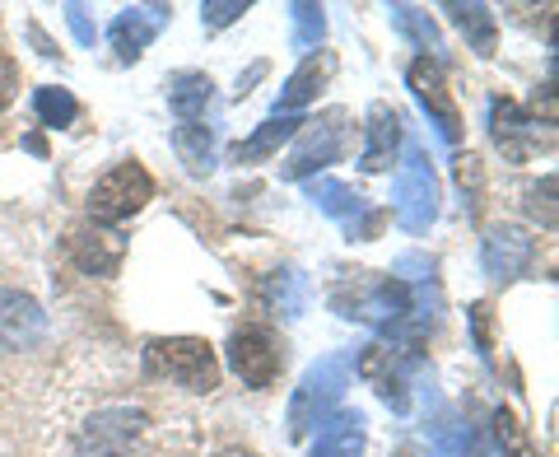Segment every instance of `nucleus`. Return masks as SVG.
<instances>
[{
	"mask_svg": "<svg viewBox=\"0 0 559 457\" xmlns=\"http://www.w3.org/2000/svg\"><path fill=\"white\" fill-rule=\"evenodd\" d=\"M471 444V425L462 420H443V425L429 430V457H466Z\"/></svg>",
	"mask_w": 559,
	"mask_h": 457,
	"instance_id": "bb28decb",
	"label": "nucleus"
},
{
	"mask_svg": "<svg viewBox=\"0 0 559 457\" xmlns=\"http://www.w3.org/2000/svg\"><path fill=\"white\" fill-rule=\"evenodd\" d=\"M238 14H248V0H205V5H201V24L205 28H229Z\"/></svg>",
	"mask_w": 559,
	"mask_h": 457,
	"instance_id": "c85d7f7f",
	"label": "nucleus"
},
{
	"mask_svg": "<svg viewBox=\"0 0 559 457\" xmlns=\"http://www.w3.org/2000/svg\"><path fill=\"white\" fill-rule=\"evenodd\" d=\"M164 90H168V108L182 121H201L210 98H215V84H210L205 70H178V75H168Z\"/></svg>",
	"mask_w": 559,
	"mask_h": 457,
	"instance_id": "a211bd4d",
	"label": "nucleus"
},
{
	"mask_svg": "<svg viewBox=\"0 0 559 457\" xmlns=\"http://www.w3.org/2000/svg\"><path fill=\"white\" fill-rule=\"evenodd\" d=\"M536 127H540V121L522 113L513 98H495V103H489V136H495V145L503 150V160H527V154L536 150V140H540Z\"/></svg>",
	"mask_w": 559,
	"mask_h": 457,
	"instance_id": "4468645a",
	"label": "nucleus"
},
{
	"mask_svg": "<svg viewBox=\"0 0 559 457\" xmlns=\"http://www.w3.org/2000/svg\"><path fill=\"white\" fill-rule=\"evenodd\" d=\"M14 94H20V66L0 51V108H10Z\"/></svg>",
	"mask_w": 559,
	"mask_h": 457,
	"instance_id": "7c9ffc66",
	"label": "nucleus"
},
{
	"mask_svg": "<svg viewBox=\"0 0 559 457\" xmlns=\"http://www.w3.org/2000/svg\"><path fill=\"white\" fill-rule=\"evenodd\" d=\"M308 201L322 210V215H331V220H345V224H355L364 210V197L349 183H336V178H312L308 183Z\"/></svg>",
	"mask_w": 559,
	"mask_h": 457,
	"instance_id": "412c9836",
	"label": "nucleus"
},
{
	"mask_svg": "<svg viewBox=\"0 0 559 457\" xmlns=\"http://www.w3.org/2000/svg\"><path fill=\"white\" fill-rule=\"evenodd\" d=\"M331 75H336V57H331V51H318V57H304V66L294 70V75L285 80V90H280L275 113H271V117H289V113H299L304 103L318 98V90H322V84H326Z\"/></svg>",
	"mask_w": 559,
	"mask_h": 457,
	"instance_id": "2eb2a0df",
	"label": "nucleus"
},
{
	"mask_svg": "<svg viewBox=\"0 0 559 457\" xmlns=\"http://www.w3.org/2000/svg\"><path fill=\"white\" fill-rule=\"evenodd\" d=\"M261 75H266V61H257L248 75H238V90H234V94H238V98H248V94H252V84H257Z\"/></svg>",
	"mask_w": 559,
	"mask_h": 457,
	"instance_id": "72a5a7b5",
	"label": "nucleus"
},
{
	"mask_svg": "<svg viewBox=\"0 0 559 457\" xmlns=\"http://www.w3.org/2000/svg\"><path fill=\"white\" fill-rule=\"evenodd\" d=\"M312 457H364V415L359 411L331 415L318 444H312Z\"/></svg>",
	"mask_w": 559,
	"mask_h": 457,
	"instance_id": "6ab92c4d",
	"label": "nucleus"
},
{
	"mask_svg": "<svg viewBox=\"0 0 559 457\" xmlns=\"http://www.w3.org/2000/svg\"><path fill=\"white\" fill-rule=\"evenodd\" d=\"M555 173H546V178H540L536 187H532V210L540 215V210H546V224H555Z\"/></svg>",
	"mask_w": 559,
	"mask_h": 457,
	"instance_id": "473e14b6",
	"label": "nucleus"
},
{
	"mask_svg": "<svg viewBox=\"0 0 559 457\" xmlns=\"http://www.w3.org/2000/svg\"><path fill=\"white\" fill-rule=\"evenodd\" d=\"M66 24H70V33H75L80 47H94L98 43V28L90 24V10H84V5H66Z\"/></svg>",
	"mask_w": 559,
	"mask_h": 457,
	"instance_id": "c756f323",
	"label": "nucleus"
},
{
	"mask_svg": "<svg viewBox=\"0 0 559 457\" xmlns=\"http://www.w3.org/2000/svg\"><path fill=\"white\" fill-rule=\"evenodd\" d=\"M349 388V360L345 355H322L318 364L304 368L299 388L289 397V438H308L312 425H326L331 415H336L341 397Z\"/></svg>",
	"mask_w": 559,
	"mask_h": 457,
	"instance_id": "f257e3e1",
	"label": "nucleus"
},
{
	"mask_svg": "<svg viewBox=\"0 0 559 457\" xmlns=\"http://www.w3.org/2000/svg\"><path fill=\"white\" fill-rule=\"evenodd\" d=\"M121 238L112 234H90V228H75L70 234V257H75V267L80 271H90V276H112L121 267Z\"/></svg>",
	"mask_w": 559,
	"mask_h": 457,
	"instance_id": "f3484780",
	"label": "nucleus"
},
{
	"mask_svg": "<svg viewBox=\"0 0 559 457\" xmlns=\"http://www.w3.org/2000/svg\"><path fill=\"white\" fill-rule=\"evenodd\" d=\"M145 201H154V178L145 173V164H117L112 173H103L90 191V220L94 224H121L145 210Z\"/></svg>",
	"mask_w": 559,
	"mask_h": 457,
	"instance_id": "20e7f679",
	"label": "nucleus"
},
{
	"mask_svg": "<svg viewBox=\"0 0 559 457\" xmlns=\"http://www.w3.org/2000/svg\"><path fill=\"white\" fill-rule=\"evenodd\" d=\"M145 430V411L135 407H103L80 430V457H127Z\"/></svg>",
	"mask_w": 559,
	"mask_h": 457,
	"instance_id": "6e6552de",
	"label": "nucleus"
},
{
	"mask_svg": "<svg viewBox=\"0 0 559 457\" xmlns=\"http://www.w3.org/2000/svg\"><path fill=\"white\" fill-rule=\"evenodd\" d=\"M364 131H369V140H364L359 168L364 173L392 168L396 154H401V113L392 108V103H369V113H364Z\"/></svg>",
	"mask_w": 559,
	"mask_h": 457,
	"instance_id": "f8f14e48",
	"label": "nucleus"
},
{
	"mask_svg": "<svg viewBox=\"0 0 559 457\" xmlns=\"http://www.w3.org/2000/svg\"><path fill=\"white\" fill-rule=\"evenodd\" d=\"M168 14H173V5H127L112 20V28H108L112 51L121 61H135L140 51L159 38V28L168 24Z\"/></svg>",
	"mask_w": 559,
	"mask_h": 457,
	"instance_id": "9d476101",
	"label": "nucleus"
},
{
	"mask_svg": "<svg viewBox=\"0 0 559 457\" xmlns=\"http://www.w3.org/2000/svg\"><path fill=\"white\" fill-rule=\"evenodd\" d=\"M471 327H476L480 360H489V355H495V345H489V304H471Z\"/></svg>",
	"mask_w": 559,
	"mask_h": 457,
	"instance_id": "2f4dec72",
	"label": "nucleus"
},
{
	"mask_svg": "<svg viewBox=\"0 0 559 457\" xmlns=\"http://www.w3.org/2000/svg\"><path fill=\"white\" fill-rule=\"evenodd\" d=\"M345 121H349V113H341V108H331L318 121H304L299 140H294V150H289V160L280 164V173L294 183H308L318 168L336 164L341 150H345Z\"/></svg>",
	"mask_w": 559,
	"mask_h": 457,
	"instance_id": "39448f33",
	"label": "nucleus"
},
{
	"mask_svg": "<svg viewBox=\"0 0 559 457\" xmlns=\"http://www.w3.org/2000/svg\"><path fill=\"white\" fill-rule=\"evenodd\" d=\"M33 113H38L43 127L61 131V127H70V121L80 117V103H75V94H70V90H57V84H43V90L33 94Z\"/></svg>",
	"mask_w": 559,
	"mask_h": 457,
	"instance_id": "b1692460",
	"label": "nucleus"
},
{
	"mask_svg": "<svg viewBox=\"0 0 559 457\" xmlns=\"http://www.w3.org/2000/svg\"><path fill=\"white\" fill-rule=\"evenodd\" d=\"M289 20H294V47H299V51H318V43L326 38L322 5H308V0H299V5H289Z\"/></svg>",
	"mask_w": 559,
	"mask_h": 457,
	"instance_id": "a878e982",
	"label": "nucleus"
},
{
	"mask_svg": "<svg viewBox=\"0 0 559 457\" xmlns=\"http://www.w3.org/2000/svg\"><path fill=\"white\" fill-rule=\"evenodd\" d=\"M406 84H411L415 103L425 108V117L439 127V136L448 140V145H457V140H462V113H457V103H452V90H448V80H443V66H433L429 57H419L406 70Z\"/></svg>",
	"mask_w": 559,
	"mask_h": 457,
	"instance_id": "0eeeda50",
	"label": "nucleus"
},
{
	"mask_svg": "<svg viewBox=\"0 0 559 457\" xmlns=\"http://www.w3.org/2000/svg\"><path fill=\"white\" fill-rule=\"evenodd\" d=\"M173 150H178V160L187 164V173H197V178H205V173L215 168V131H210L205 121H178Z\"/></svg>",
	"mask_w": 559,
	"mask_h": 457,
	"instance_id": "aec40b11",
	"label": "nucleus"
},
{
	"mask_svg": "<svg viewBox=\"0 0 559 457\" xmlns=\"http://www.w3.org/2000/svg\"><path fill=\"white\" fill-rule=\"evenodd\" d=\"M299 127H304L299 113H289V117H266L248 140H238V145H234V164H261V160H271V154L285 145V140L299 136Z\"/></svg>",
	"mask_w": 559,
	"mask_h": 457,
	"instance_id": "dca6fc26",
	"label": "nucleus"
},
{
	"mask_svg": "<svg viewBox=\"0 0 559 457\" xmlns=\"http://www.w3.org/2000/svg\"><path fill=\"white\" fill-rule=\"evenodd\" d=\"M532 253H536V238L522 224H495L480 238V267L495 280H518L532 267Z\"/></svg>",
	"mask_w": 559,
	"mask_h": 457,
	"instance_id": "1a4fd4ad",
	"label": "nucleus"
},
{
	"mask_svg": "<svg viewBox=\"0 0 559 457\" xmlns=\"http://www.w3.org/2000/svg\"><path fill=\"white\" fill-rule=\"evenodd\" d=\"M145 368L154 378H168L187 392H215L219 388L215 345L201 341V337H154L145 345Z\"/></svg>",
	"mask_w": 559,
	"mask_h": 457,
	"instance_id": "f03ea898",
	"label": "nucleus"
},
{
	"mask_svg": "<svg viewBox=\"0 0 559 457\" xmlns=\"http://www.w3.org/2000/svg\"><path fill=\"white\" fill-rule=\"evenodd\" d=\"M229 368L248 383V388H271L285 368V350H280V337L271 327H238L229 337Z\"/></svg>",
	"mask_w": 559,
	"mask_h": 457,
	"instance_id": "423d86ee",
	"label": "nucleus"
},
{
	"mask_svg": "<svg viewBox=\"0 0 559 457\" xmlns=\"http://www.w3.org/2000/svg\"><path fill=\"white\" fill-rule=\"evenodd\" d=\"M411 368H415V355L396 360L392 350H382V345H369V350L359 355V374L373 383L378 397L388 401L396 415H406V411H411V397H406V374H411Z\"/></svg>",
	"mask_w": 559,
	"mask_h": 457,
	"instance_id": "9b49d317",
	"label": "nucleus"
},
{
	"mask_svg": "<svg viewBox=\"0 0 559 457\" xmlns=\"http://www.w3.org/2000/svg\"><path fill=\"white\" fill-rule=\"evenodd\" d=\"M392 201H396V224L406 228V234H425V228L439 220V178H433V164L419 145H406Z\"/></svg>",
	"mask_w": 559,
	"mask_h": 457,
	"instance_id": "7ed1b4c3",
	"label": "nucleus"
},
{
	"mask_svg": "<svg viewBox=\"0 0 559 457\" xmlns=\"http://www.w3.org/2000/svg\"><path fill=\"white\" fill-rule=\"evenodd\" d=\"M266 304L280 313V318H299L304 304H308V294H304V276L285 267V271H271L266 276Z\"/></svg>",
	"mask_w": 559,
	"mask_h": 457,
	"instance_id": "5701e85b",
	"label": "nucleus"
},
{
	"mask_svg": "<svg viewBox=\"0 0 559 457\" xmlns=\"http://www.w3.org/2000/svg\"><path fill=\"white\" fill-rule=\"evenodd\" d=\"M448 14L457 20V28L466 33V43L476 47L480 57H495V43H499L495 10H489V5H448Z\"/></svg>",
	"mask_w": 559,
	"mask_h": 457,
	"instance_id": "4be33fe9",
	"label": "nucleus"
},
{
	"mask_svg": "<svg viewBox=\"0 0 559 457\" xmlns=\"http://www.w3.org/2000/svg\"><path fill=\"white\" fill-rule=\"evenodd\" d=\"M392 20H396L401 28H406L419 47H425V57H429L433 66H443V38H439V28H433V24L425 20V14H419L415 5H396V10H392Z\"/></svg>",
	"mask_w": 559,
	"mask_h": 457,
	"instance_id": "393cba45",
	"label": "nucleus"
},
{
	"mask_svg": "<svg viewBox=\"0 0 559 457\" xmlns=\"http://www.w3.org/2000/svg\"><path fill=\"white\" fill-rule=\"evenodd\" d=\"M495 434H499V444H503V453H509V457H536L532 453V438L527 434H522V425H518V420H513V411H495Z\"/></svg>",
	"mask_w": 559,
	"mask_h": 457,
	"instance_id": "cd10ccee",
	"label": "nucleus"
},
{
	"mask_svg": "<svg viewBox=\"0 0 559 457\" xmlns=\"http://www.w3.org/2000/svg\"><path fill=\"white\" fill-rule=\"evenodd\" d=\"M47 331V313L20 290H0V345L5 350H33Z\"/></svg>",
	"mask_w": 559,
	"mask_h": 457,
	"instance_id": "ddd939ff",
	"label": "nucleus"
}]
</instances>
